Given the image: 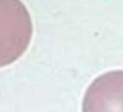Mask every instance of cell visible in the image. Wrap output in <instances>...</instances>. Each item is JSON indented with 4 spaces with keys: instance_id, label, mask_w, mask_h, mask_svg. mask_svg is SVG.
<instances>
[{
    "instance_id": "1",
    "label": "cell",
    "mask_w": 123,
    "mask_h": 112,
    "mask_svg": "<svg viewBox=\"0 0 123 112\" xmlns=\"http://www.w3.org/2000/svg\"><path fill=\"white\" fill-rule=\"evenodd\" d=\"M33 41V19L20 0H0V69L17 62Z\"/></svg>"
},
{
    "instance_id": "2",
    "label": "cell",
    "mask_w": 123,
    "mask_h": 112,
    "mask_svg": "<svg viewBox=\"0 0 123 112\" xmlns=\"http://www.w3.org/2000/svg\"><path fill=\"white\" fill-rule=\"evenodd\" d=\"M81 112H123V70L105 72L87 86Z\"/></svg>"
}]
</instances>
